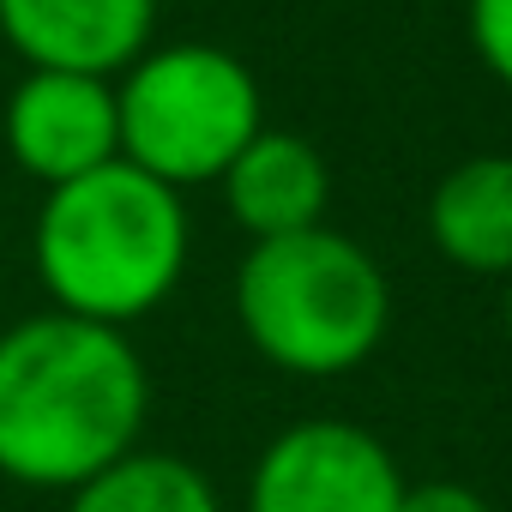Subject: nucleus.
Here are the masks:
<instances>
[{"label": "nucleus", "mask_w": 512, "mask_h": 512, "mask_svg": "<svg viewBox=\"0 0 512 512\" xmlns=\"http://www.w3.org/2000/svg\"><path fill=\"white\" fill-rule=\"evenodd\" d=\"M151 416V374L121 326L31 314L0 332V476L25 488H85L127 458Z\"/></svg>", "instance_id": "nucleus-1"}, {"label": "nucleus", "mask_w": 512, "mask_h": 512, "mask_svg": "<svg viewBox=\"0 0 512 512\" xmlns=\"http://www.w3.org/2000/svg\"><path fill=\"white\" fill-rule=\"evenodd\" d=\"M31 260L61 314L121 326L163 308L187 266V205L127 157L49 187Z\"/></svg>", "instance_id": "nucleus-2"}, {"label": "nucleus", "mask_w": 512, "mask_h": 512, "mask_svg": "<svg viewBox=\"0 0 512 512\" xmlns=\"http://www.w3.org/2000/svg\"><path fill=\"white\" fill-rule=\"evenodd\" d=\"M235 320L272 368L332 380L362 368L392 326V284L338 229L253 241L235 272Z\"/></svg>", "instance_id": "nucleus-3"}, {"label": "nucleus", "mask_w": 512, "mask_h": 512, "mask_svg": "<svg viewBox=\"0 0 512 512\" xmlns=\"http://www.w3.org/2000/svg\"><path fill=\"white\" fill-rule=\"evenodd\" d=\"M115 109L121 157L175 193L223 181V169L266 127L260 79L211 43H169L139 55L115 85Z\"/></svg>", "instance_id": "nucleus-4"}, {"label": "nucleus", "mask_w": 512, "mask_h": 512, "mask_svg": "<svg viewBox=\"0 0 512 512\" xmlns=\"http://www.w3.org/2000/svg\"><path fill=\"white\" fill-rule=\"evenodd\" d=\"M404 476L392 452L338 416H314L266 440L247 482V512H398Z\"/></svg>", "instance_id": "nucleus-5"}, {"label": "nucleus", "mask_w": 512, "mask_h": 512, "mask_svg": "<svg viewBox=\"0 0 512 512\" xmlns=\"http://www.w3.org/2000/svg\"><path fill=\"white\" fill-rule=\"evenodd\" d=\"M13 163L43 181V187H67L103 163L121 157V109H115V85L109 79H85V73H25L7 97L0 115Z\"/></svg>", "instance_id": "nucleus-6"}, {"label": "nucleus", "mask_w": 512, "mask_h": 512, "mask_svg": "<svg viewBox=\"0 0 512 512\" xmlns=\"http://www.w3.org/2000/svg\"><path fill=\"white\" fill-rule=\"evenodd\" d=\"M157 25V0H0V37L31 73H127Z\"/></svg>", "instance_id": "nucleus-7"}, {"label": "nucleus", "mask_w": 512, "mask_h": 512, "mask_svg": "<svg viewBox=\"0 0 512 512\" xmlns=\"http://www.w3.org/2000/svg\"><path fill=\"white\" fill-rule=\"evenodd\" d=\"M223 205L235 217V229H247L253 241H284L302 229L326 223V199H332V175L326 157L296 139V133H272L260 127L253 145L223 169Z\"/></svg>", "instance_id": "nucleus-8"}, {"label": "nucleus", "mask_w": 512, "mask_h": 512, "mask_svg": "<svg viewBox=\"0 0 512 512\" xmlns=\"http://www.w3.org/2000/svg\"><path fill=\"white\" fill-rule=\"evenodd\" d=\"M428 241L476 278H512V157H464L428 193Z\"/></svg>", "instance_id": "nucleus-9"}, {"label": "nucleus", "mask_w": 512, "mask_h": 512, "mask_svg": "<svg viewBox=\"0 0 512 512\" xmlns=\"http://www.w3.org/2000/svg\"><path fill=\"white\" fill-rule=\"evenodd\" d=\"M67 512H223V500L199 464L133 446L127 458L97 470L85 488H73Z\"/></svg>", "instance_id": "nucleus-10"}, {"label": "nucleus", "mask_w": 512, "mask_h": 512, "mask_svg": "<svg viewBox=\"0 0 512 512\" xmlns=\"http://www.w3.org/2000/svg\"><path fill=\"white\" fill-rule=\"evenodd\" d=\"M464 31H470L476 61L512 91V0H470V7H464Z\"/></svg>", "instance_id": "nucleus-11"}, {"label": "nucleus", "mask_w": 512, "mask_h": 512, "mask_svg": "<svg viewBox=\"0 0 512 512\" xmlns=\"http://www.w3.org/2000/svg\"><path fill=\"white\" fill-rule=\"evenodd\" d=\"M398 512H494L470 482H404Z\"/></svg>", "instance_id": "nucleus-12"}, {"label": "nucleus", "mask_w": 512, "mask_h": 512, "mask_svg": "<svg viewBox=\"0 0 512 512\" xmlns=\"http://www.w3.org/2000/svg\"><path fill=\"white\" fill-rule=\"evenodd\" d=\"M500 314H506V344H512V278H506V308Z\"/></svg>", "instance_id": "nucleus-13"}]
</instances>
